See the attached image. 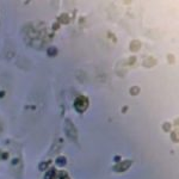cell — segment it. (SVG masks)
<instances>
[{"label": "cell", "mask_w": 179, "mask_h": 179, "mask_svg": "<svg viewBox=\"0 0 179 179\" xmlns=\"http://www.w3.org/2000/svg\"><path fill=\"white\" fill-rule=\"evenodd\" d=\"M88 105V100L85 98V97H79L76 100H75V108L79 110V111H84Z\"/></svg>", "instance_id": "1"}]
</instances>
